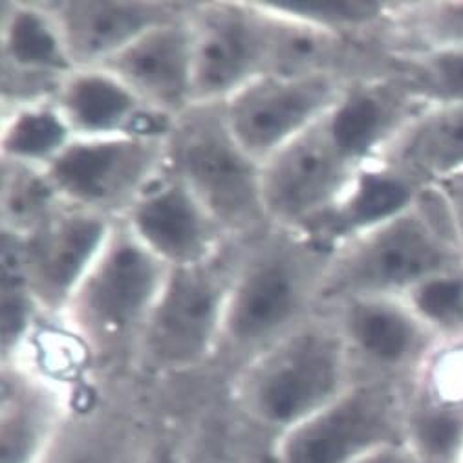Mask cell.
Segmentation results:
<instances>
[{
	"instance_id": "16",
	"label": "cell",
	"mask_w": 463,
	"mask_h": 463,
	"mask_svg": "<svg viewBox=\"0 0 463 463\" xmlns=\"http://www.w3.org/2000/svg\"><path fill=\"white\" fill-rule=\"evenodd\" d=\"M53 12L77 68L99 66L150 28L184 19L162 3H62Z\"/></svg>"
},
{
	"instance_id": "8",
	"label": "cell",
	"mask_w": 463,
	"mask_h": 463,
	"mask_svg": "<svg viewBox=\"0 0 463 463\" xmlns=\"http://www.w3.org/2000/svg\"><path fill=\"white\" fill-rule=\"evenodd\" d=\"M398 443H405V398L391 383L364 381L282 432L279 463H355Z\"/></svg>"
},
{
	"instance_id": "6",
	"label": "cell",
	"mask_w": 463,
	"mask_h": 463,
	"mask_svg": "<svg viewBox=\"0 0 463 463\" xmlns=\"http://www.w3.org/2000/svg\"><path fill=\"white\" fill-rule=\"evenodd\" d=\"M235 268L211 262L171 268L145 325L137 348L165 370L203 363L220 345L225 306Z\"/></svg>"
},
{
	"instance_id": "17",
	"label": "cell",
	"mask_w": 463,
	"mask_h": 463,
	"mask_svg": "<svg viewBox=\"0 0 463 463\" xmlns=\"http://www.w3.org/2000/svg\"><path fill=\"white\" fill-rule=\"evenodd\" d=\"M337 306L334 319L354 357L379 370L407 366L420 346V328L394 295H361Z\"/></svg>"
},
{
	"instance_id": "14",
	"label": "cell",
	"mask_w": 463,
	"mask_h": 463,
	"mask_svg": "<svg viewBox=\"0 0 463 463\" xmlns=\"http://www.w3.org/2000/svg\"><path fill=\"white\" fill-rule=\"evenodd\" d=\"M145 101L173 121L194 109L191 19L150 28L103 64Z\"/></svg>"
},
{
	"instance_id": "3",
	"label": "cell",
	"mask_w": 463,
	"mask_h": 463,
	"mask_svg": "<svg viewBox=\"0 0 463 463\" xmlns=\"http://www.w3.org/2000/svg\"><path fill=\"white\" fill-rule=\"evenodd\" d=\"M169 269L118 222L61 316L77 337L96 350L119 348L130 341L139 345Z\"/></svg>"
},
{
	"instance_id": "12",
	"label": "cell",
	"mask_w": 463,
	"mask_h": 463,
	"mask_svg": "<svg viewBox=\"0 0 463 463\" xmlns=\"http://www.w3.org/2000/svg\"><path fill=\"white\" fill-rule=\"evenodd\" d=\"M121 222L169 268L214 260L229 237L167 164L121 214Z\"/></svg>"
},
{
	"instance_id": "20",
	"label": "cell",
	"mask_w": 463,
	"mask_h": 463,
	"mask_svg": "<svg viewBox=\"0 0 463 463\" xmlns=\"http://www.w3.org/2000/svg\"><path fill=\"white\" fill-rule=\"evenodd\" d=\"M3 57L23 73L53 75L59 80L77 68L53 8L30 5L8 8L3 26Z\"/></svg>"
},
{
	"instance_id": "1",
	"label": "cell",
	"mask_w": 463,
	"mask_h": 463,
	"mask_svg": "<svg viewBox=\"0 0 463 463\" xmlns=\"http://www.w3.org/2000/svg\"><path fill=\"white\" fill-rule=\"evenodd\" d=\"M330 257L319 242L289 231L251 251L235 266L222 345L253 359L310 319Z\"/></svg>"
},
{
	"instance_id": "22",
	"label": "cell",
	"mask_w": 463,
	"mask_h": 463,
	"mask_svg": "<svg viewBox=\"0 0 463 463\" xmlns=\"http://www.w3.org/2000/svg\"><path fill=\"white\" fill-rule=\"evenodd\" d=\"M71 139L73 132L52 98L30 99L19 103L3 123V162L44 169Z\"/></svg>"
},
{
	"instance_id": "13",
	"label": "cell",
	"mask_w": 463,
	"mask_h": 463,
	"mask_svg": "<svg viewBox=\"0 0 463 463\" xmlns=\"http://www.w3.org/2000/svg\"><path fill=\"white\" fill-rule=\"evenodd\" d=\"M105 214L61 205L32 233L21 237L26 289L35 306L62 314L110 233Z\"/></svg>"
},
{
	"instance_id": "10",
	"label": "cell",
	"mask_w": 463,
	"mask_h": 463,
	"mask_svg": "<svg viewBox=\"0 0 463 463\" xmlns=\"http://www.w3.org/2000/svg\"><path fill=\"white\" fill-rule=\"evenodd\" d=\"M191 24L194 107L220 105L273 71V21L255 3L205 6Z\"/></svg>"
},
{
	"instance_id": "31",
	"label": "cell",
	"mask_w": 463,
	"mask_h": 463,
	"mask_svg": "<svg viewBox=\"0 0 463 463\" xmlns=\"http://www.w3.org/2000/svg\"><path fill=\"white\" fill-rule=\"evenodd\" d=\"M447 19L450 23V30L456 32L454 35H463V6L450 8Z\"/></svg>"
},
{
	"instance_id": "25",
	"label": "cell",
	"mask_w": 463,
	"mask_h": 463,
	"mask_svg": "<svg viewBox=\"0 0 463 463\" xmlns=\"http://www.w3.org/2000/svg\"><path fill=\"white\" fill-rule=\"evenodd\" d=\"M255 5L275 17L332 35L339 28L372 23L383 12L381 3H354V0H264Z\"/></svg>"
},
{
	"instance_id": "7",
	"label": "cell",
	"mask_w": 463,
	"mask_h": 463,
	"mask_svg": "<svg viewBox=\"0 0 463 463\" xmlns=\"http://www.w3.org/2000/svg\"><path fill=\"white\" fill-rule=\"evenodd\" d=\"M332 70L264 73L223 103L220 112L235 141L260 165L314 128L343 94Z\"/></svg>"
},
{
	"instance_id": "19",
	"label": "cell",
	"mask_w": 463,
	"mask_h": 463,
	"mask_svg": "<svg viewBox=\"0 0 463 463\" xmlns=\"http://www.w3.org/2000/svg\"><path fill=\"white\" fill-rule=\"evenodd\" d=\"M396 119V101L379 87H345L321 119V128L339 156L355 169L368 165L372 154L387 139Z\"/></svg>"
},
{
	"instance_id": "4",
	"label": "cell",
	"mask_w": 463,
	"mask_h": 463,
	"mask_svg": "<svg viewBox=\"0 0 463 463\" xmlns=\"http://www.w3.org/2000/svg\"><path fill=\"white\" fill-rule=\"evenodd\" d=\"M167 165L187 184L227 235L268 223L260 194V164L227 130L220 105L194 107L167 136Z\"/></svg>"
},
{
	"instance_id": "24",
	"label": "cell",
	"mask_w": 463,
	"mask_h": 463,
	"mask_svg": "<svg viewBox=\"0 0 463 463\" xmlns=\"http://www.w3.org/2000/svg\"><path fill=\"white\" fill-rule=\"evenodd\" d=\"M405 158L430 175H441L463 165V107L425 121L409 139Z\"/></svg>"
},
{
	"instance_id": "33",
	"label": "cell",
	"mask_w": 463,
	"mask_h": 463,
	"mask_svg": "<svg viewBox=\"0 0 463 463\" xmlns=\"http://www.w3.org/2000/svg\"><path fill=\"white\" fill-rule=\"evenodd\" d=\"M203 463H227V461H220V459H211V461H203Z\"/></svg>"
},
{
	"instance_id": "23",
	"label": "cell",
	"mask_w": 463,
	"mask_h": 463,
	"mask_svg": "<svg viewBox=\"0 0 463 463\" xmlns=\"http://www.w3.org/2000/svg\"><path fill=\"white\" fill-rule=\"evenodd\" d=\"M3 185V220L8 233L26 237L62 203L50 187L43 169L6 165Z\"/></svg>"
},
{
	"instance_id": "5",
	"label": "cell",
	"mask_w": 463,
	"mask_h": 463,
	"mask_svg": "<svg viewBox=\"0 0 463 463\" xmlns=\"http://www.w3.org/2000/svg\"><path fill=\"white\" fill-rule=\"evenodd\" d=\"M167 136L73 137L43 169V175L62 205L109 218L123 214L164 171Z\"/></svg>"
},
{
	"instance_id": "2",
	"label": "cell",
	"mask_w": 463,
	"mask_h": 463,
	"mask_svg": "<svg viewBox=\"0 0 463 463\" xmlns=\"http://www.w3.org/2000/svg\"><path fill=\"white\" fill-rule=\"evenodd\" d=\"M352 363L334 317H310L250 359L241 402L255 420L286 432L352 387Z\"/></svg>"
},
{
	"instance_id": "11",
	"label": "cell",
	"mask_w": 463,
	"mask_h": 463,
	"mask_svg": "<svg viewBox=\"0 0 463 463\" xmlns=\"http://www.w3.org/2000/svg\"><path fill=\"white\" fill-rule=\"evenodd\" d=\"M319 123L260 165L264 213L279 231L306 233L359 171L339 156Z\"/></svg>"
},
{
	"instance_id": "18",
	"label": "cell",
	"mask_w": 463,
	"mask_h": 463,
	"mask_svg": "<svg viewBox=\"0 0 463 463\" xmlns=\"http://www.w3.org/2000/svg\"><path fill=\"white\" fill-rule=\"evenodd\" d=\"M411 202L412 189L405 178L364 165L334 207L300 235L334 253L343 244L409 213Z\"/></svg>"
},
{
	"instance_id": "9",
	"label": "cell",
	"mask_w": 463,
	"mask_h": 463,
	"mask_svg": "<svg viewBox=\"0 0 463 463\" xmlns=\"http://www.w3.org/2000/svg\"><path fill=\"white\" fill-rule=\"evenodd\" d=\"M441 251L427 225L405 213L337 248L319 289L321 304L412 289L439 266Z\"/></svg>"
},
{
	"instance_id": "30",
	"label": "cell",
	"mask_w": 463,
	"mask_h": 463,
	"mask_svg": "<svg viewBox=\"0 0 463 463\" xmlns=\"http://www.w3.org/2000/svg\"><path fill=\"white\" fill-rule=\"evenodd\" d=\"M57 463H114V459L105 456L99 450L83 449V450H77V452H70L68 456H64Z\"/></svg>"
},
{
	"instance_id": "29",
	"label": "cell",
	"mask_w": 463,
	"mask_h": 463,
	"mask_svg": "<svg viewBox=\"0 0 463 463\" xmlns=\"http://www.w3.org/2000/svg\"><path fill=\"white\" fill-rule=\"evenodd\" d=\"M355 463H421V461L405 443H398V445L379 449L357 459Z\"/></svg>"
},
{
	"instance_id": "28",
	"label": "cell",
	"mask_w": 463,
	"mask_h": 463,
	"mask_svg": "<svg viewBox=\"0 0 463 463\" xmlns=\"http://www.w3.org/2000/svg\"><path fill=\"white\" fill-rule=\"evenodd\" d=\"M429 75L443 92L463 98V48H450L429 61Z\"/></svg>"
},
{
	"instance_id": "26",
	"label": "cell",
	"mask_w": 463,
	"mask_h": 463,
	"mask_svg": "<svg viewBox=\"0 0 463 463\" xmlns=\"http://www.w3.org/2000/svg\"><path fill=\"white\" fill-rule=\"evenodd\" d=\"M44 432V414L35 398H3V463L33 461Z\"/></svg>"
},
{
	"instance_id": "32",
	"label": "cell",
	"mask_w": 463,
	"mask_h": 463,
	"mask_svg": "<svg viewBox=\"0 0 463 463\" xmlns=\"http://www.w3.org/2000/svg\"><path fill=\"white\" fill-rule=\"evenodd\" d=\"M454 205H456V214H458L461 229H463V184H459L454 189Z\"/></svg>"
},
{
	"instance_id": "15",
	"label": "cell",
	"mask_w": 463,
	"mask_h": 463,
	"mask_svg": "<svg viewBox=\"0 0 463 463\" xmlns=\"http://www.w3.org/2000/svg\"><path fill=\"white\" fill-rule=\"evenodd\" d=\"M73 137L118 134L167 136L173 119L154 112L114 71L81 66L59 80L52 96Z\"/></svg>"
},
{
	"instance_id": "27",
	"label": "cell",
	"mask_w": 463,
	"mask_h": 463,
	"mask_svg": "<svg viewBox=\"0 0 463 463\" xmlns=\"http://www.w3.org/2000/svg\"><path fill=\"white\" fill-rule=\"evenodd\" d=\"M411 304L421 317L443 323L463 312L461 279H427L411 289Z\"/></svg>"
},
{
	"instance_id": "21",
	"label": "cell",
	"mask_w": 463,
	"mask_h": 463,
	"mask_svg": "<svg viewBox=\"0 0 463 463\" xmlns=\"http://www.w3.org/2000/svg\"><path fill=\"white\" fill-rule=\"evenodd\" d=\"M405 445L421 463H463V396L430 387L405 398Z\"/></svg>"
}]
</instances>
